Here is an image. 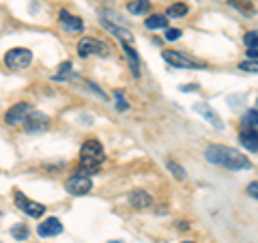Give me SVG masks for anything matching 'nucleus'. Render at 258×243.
Segmentation results:
<instances>
[{
	"instance_id": "obj_1",
	"label": "nucleus",
	"mask_w": 258,
	"mask_h": 243,
	"mask_svg": "<svg viewBox=\"0 0 258 243\" xmlns=\"http://www.w3.org/2000/svg\"><path fill=\"white\" fill-rule=\"evenodd\" d=\"M205 157L217 164L226 170H249L252 168V161H249L243 153L232 149V147H224V144H209L205 151Z\"/></svg>"
},
{
	"instance_id": "obj_2",
	"label": "nucleus",
	"mask_w": 258,
	"mask_h": 243,
	"mask_svg": "<svg viewBox=\"0 0 258 243\" xmlns=\"http://www.w3.org/2000/svg\"><path fill=\"white\" fill-rule=\"evenodd\" d=\"M80 168L86 170L88 174L95 172L97 168H99V164L103 161V147L99 140H95V138H88V140L82 144V151H80Z\"/></svg>"
},
{
	"instance_id": "obj_3",
	"label": "nucleus",
	"mask_w": 258,
	"mask_h": 243,
	"mask_svg": "<svg viewBox=\"0 0 258 243\" xmlns=\"http://www.w3.org/2000/svg\"><path fill=\"white\" fill-rule=\"evenodd\" d=\"M30 63H32V52L26 50V47H13V50L5 54V65L13 71L26 69Z\"/></svg>"
},
{
	"instance_id": "obj_4",
	"label": "nucleus",
	"mask_w": 258,
	"mask_h": 243,
	"mask_svg": "<svg viewBox=\"0 0 258 243\" xmlns=\"http://www.w3.org/2000/svg\"><path fill=\"white\" fill-rule=\"evenodd\" d=\"M93 188V181L91 176H86L82 172H76L74 176H69L67 183H64V190H67L71 196H84V194H88Z\"/></svg>"
},
{
	"instance_id": "obj_5",
	"label": "nucleus",
	"mask_w": 258,
	"mask_h": 243,
	"mask_svg": "<svg viewBox=\"0 0 258 243\" xmlns=\"http://www.w3.org/2000/svg\"><path fill=\"white\" fill-rule=\"evenodd\" d=\"M13 198H15V205H18L20 211H24V213L30 215V217H41V215L45 213V207L41 205V202H35V200L26 198V196H24L22 192H18V190L13 192Z\"/></svg>"
},
{
	"instance_id": "obj_6",
	"label": "nucleus",
	"mask_w": 258,
	"mask_h": 243,
	"mask_svg": "<svg viewBox=\"0 0 258 243\" xmlns=\"http://www.w3.org/2000/svg\"><path fill=\"white\" fill-rule=\"evenodd\" d=\"M161 56H164V60L168 65H172V67H187V69H196V67H205L203 63L194 60L189 58V56H185L181 52H174V50H164L161 52Z\"/></svg>"
},
{
	"instance_id": "obj_7",
	"label": "nucleus",
	"mask_w": 258,
	"mask_h": 243,
	"mask_svg": "<svg viewBox=\"0 0 258 243\" xmlns=\"http://www.w3.org/2000/svg\"><path fill=\"white\" fill-rule=\"evenodd\" d=\"M32 112V106L30 103H15V106L9 108V112L5 114V123L7 125H20L26 120V116Z\"/></svg>"
},
{
	"instance_id": "obj_8",
	"label": "nucleus",
	"mask_w": 258,
	"mask_h": 243,
	"mask_svg": "<svg viewBox=\"0 0 258 243\" xmlns=\"http://www.w3.org/2000/svg\"><path fill=\"white\" fill-rule=\"evenodd\" d=\"M97 52L103 56V54L108 52V47L103 45L101 41L93 39V37H82V39H80V43H78V54L82 56V58H86V56H91V54H97Z\"/></svg>"
},
{
	"instance_id": "obj_9",
	"label": "nucleus",
	"mask_w": 258,
	"mask_h": 243,
	"mask_svg": "<svg viewBox=\"0 0 258 243\" xmlns=\"http://www.w3.org/2000/svg\"><path fill=\"white\" fill-rule=\"evenodd\" d=\"M47 125H50V118L45 114H41V112H35V110H32L26 116V120H24V127H26L28 132H41V129H47Z\"/></svg>"
},
{
	"instance_id": "obj_10",
	"label": "nucleus",
	"mask_w": 258,
	"mask_h": 243,
	"mask_svg": "<svg viewBox=\"0 0 258 243\" xmlns=\"http://www.w3.org/2000/svg\"><path fill=\"white\" fill-rule=\"evenodd\" d=\"M60 232H62V224H60V220H56V217H47L37 228L39 237H56V234H60Z\"/></svg>"
},
{
	"instance_id": "obj_11",
	"label": "nucleus",
	"mask_w": 258,
	"mask_h": 243,
	"mask_svg": "<svg viewBox=\"0 0 258 243\" xmlns=\"http://www.w3.org/2000/svg\"><path fill=\"white\" fill-rule=\"evenodd\" d=\"M194 110L198 112V114H203L209 123H211L213 127H217V129H222L224 127V123H222V118L215 114V112L211 110V106H209V103H205V101H200V103H196V106H194Z\"/></svg>"
},
{
	"instance_id": "obj_12",
	"label": "nucleus",
	"mask_w": 258,
	"mask_h": 243,
	"mask_svg": "<svg viewBox=\"0 0 258 243\" xmlns=\"http://www.w3.org/2000/svg\"><path fill=\"white\" fill-rule=\"evenodd\" d=\"M239 142H241V147H245L247 151L256 153L258 151V132H252V129H243V132L239 134Z\"/></svg>"
},
{
	"instance_id": "obj_13",
	"label": "nucleus",
	"mask_w": 258,
	"mask_h": 243,
	"mask_svg": "<svg viewBox=\"0 0 258 243\" xmlns=\"http://www.w3.org/2000/svg\"><path fill=\"white\" fill-rule=\"evenodd\" d=\"M151 202H153V198L142 190H136L129 194V205L134 209H147V207H151Z\"/></svg>"
},
{
	"instance_id": "obj_14",
	"label": "nucleus",
	"mask_w": 258,
	"mask_h": 243,
	"mask_svg": "<svg viewBox=\"0 0 258 243\" xmlns=\"http://www.w3.org/2000/svg\"><path fill=\"white\" fill-rule=\"evenodd\" d=\"M60 22H62V26L67 28V30H71V32H80L84 28V24H82V20L80 18H76V15H71V13H67V11H60Z\"/></svg>"
},
{
	"instance_id": "obj_15",
	"label": "nucleus",
	"mask_w": 258,
	"mask_h": 243,
	"mask_svg": "<svg viewBox=\"0 0 258 243\" xmlns=\"http://www.w3.org/2000/svg\"><path fill=\"white\" fill-rule=\"evenodd\" d=\"M123 50H125V54H127L129 65H132V74H134L136 78H140V56H138V52H136L132 45H127V41H123Z\"/></svg>"
},
{
	"instance_id": "obj_16",
	"label": "nucleus",
	"mask_w": 258,
	"mask_h": 243,
	"mask_svg": "<svg viewBox=\"0 0 258 243\" xmlns=\"http://www.w3.org/2000/svg\"><path fill=\"white\" fill-rule=\"evenodd\" d=\"M243 129H252V132H258V110H247L243 114Z\"/></svg>"
},
{
	"instance_id": "obj_17",
	"label": "nucleus",
	"mask_w": 258,
	"mask_h": 243,
	"mask_svg": "<svg viewBox=\"0 0 258 243\" xmlns=\"http://www.w3.org/2000/svg\"><path fill=\"white\" fill-rule=\"evenodd\" d=\"M147 28H151V30H155V28H166L168 26V20H166V15H159V13H155V15H151V18H147Z\"/></svg>"
},
{
	"instance_id": "obj_18",
	"label": "nucleus",
	"mask_w": 258,
	"mask_h": 243,
	"mask_svg": "<svg viewBox=\"0 0 258 243\" xmlns=\"http://www.w3.org/2000/svg\"><path fill=\"white\" fill-rule=\"evenodd\" d=\"M149 7H151V3H147V0H134V3L127 5V11L134 15H142L149 11Z\"/></svg>"
},
{
	"instance_id": "obj_19",
	"label": "nucleus",
	"mask_w": 258,
	"mask_h": 243,
	"mask_svg": "<svg viewBox=\"0 0 258 243\" xmlns=\"http://www.w3.org/2000/svg\"><path fill=\"white\" fill-rule=\"evenodd\" d=\"M189 9H187V5L185 3H174V5H170L168 7V15L170 18H181V15H185Z\"/></svg>"
},
{
	"instance_id": "obj_20",
	"label": "nucleus",
	"mask_w": 258,
	"mask_h": 243,
	"mask_svg": "<svg viewBox=\"0 0 258 243\" xmlns=\"http://www.w3.org/2000/svg\"><path fill=\"white\" fill-rule=\"evenodd\" d=\"M11 237H13V239H20V241L28 239V228H26L24 224H15L13 228H11Z\"/></svg>"
},
{
	"instance_id": "obj_21",
	"label": "nucleus",
	"mask_w": 258,
	"mask_h": 243,
	"mask_svg": "<svg viewBox=\"0 0 258 243\" xmlns=\"http://www.w3.org/2000/svg\"><path fill=\"white\" fill-rule=\"evenodd\" d=\"M166 168H168V170H170V172H172V174L176 176V179H181V181L185 179V170H183V168H181L179 164H176V161H172V159H168V161H166Z\"/></svg>"
},
{
	"instance_id": "obj_22",
	"label": "nucleus",
	"mask_w": 258,
	"mask_h": 243,
	"mask_svg": "<svg viewBox=\"0 0 258 243\" xmlns=\"http://www.w3.org/2000/svg\"><path fill=\"white\" fill-rule=\"evenodd\" d=\"M243 43H245L247 47H254V50H258V30H249V32H245Z\"/></svg>"
},
{
	"instance_id": "obj_23",
	"label": "nucleus",
	"mask_w": 258,
	"mask_h": 243,
	"mask_svg": "<svg viewBox=\"0 0 258 243\" xmlns=\"http://www.w3.org/2000/svg\"><path fill=\"white\" fill-rule=\"evenodd\" d=\"M241 71H247V74H258V60H243L239 65Z\"/></svg>"
},
{
	"instance_id": "obj_24",
	"label": "nucleus",
	"mask_w": 258,
	"mask_h": 243,
	"mask_svg": "<svg viewBox=\"0 0 258 243\" xmlns=\"http://www.w3.org/2000/svg\"><path fill=\"white\" fill-rule=\"evenodd\" d=\"M58 71H60V74H58V76H54V80H67V78H69V71H71V63H69V60H64L60 67H58Z\"/></svg>"
},
{
	"instance_id": "obj_25",
	"label": "nucleus",
	"mask_w": 258,
	"mask_h": 243,
	"mask_svg": "<svg viewBox=\"0 0 258 243\" xmlns=\"http://www.w3.org/2000/svg\"><path fill=\"white\" fill-rule=\"evenodd\" d=\"M230 7H237V9H241L243 13H252V5H243V0H228Z\"/></svg>"
},
{
	"instance_id": "obj_26",
	"label": "nucleus",
	"mask_w": 258,
	"mask_h": 243,
	"mask_svg": "<svg viewBox=\"0 0 258 243\" xmlns=\"http://www.w3.org/2000/svg\"><path fill=\"white\" fill-rule=\"evenodd\" d=\"M114 97H116V108H118L120 112H125V110L129 108V103L125 101V97H123V93H120V91H116V93H114Z\"/></svg>"
},
{
	"instance_id": "obj_27",
	"label": "nucleus",
	"mask_w": 258,
	"mask_h": 243,
	"mask_svg": "<svg viewBox=\"0 0 258 243\" xmlns=\"http://www.w3.org/2000/svg\"><path fill=\"white\" fill-rule=\"evenodd\" d=\"M179 37H181V30L179 28H168L166 30V39H168V41H176Z\"/></svg>"
},
{
	"instance_id": "obj_28",
	"label": "nucleus",
	"mask_w": 258,
	"mask_h": 243,
	"mask_svg": "<svg viewBox=\"0 0 258 243\" xmlns=\"http://www.w3.org/2000/svg\"><path fill=\"white\" fill-rule=\"evenodd\" d=\"M247 194H249L252 198L258 200V181H254V183H249V185H247Z\"/></svg>"
},
{
	"instance_id": "obj_29",
	"label": "nucleus",
	"mask_w": 258,
	"mask_h": 243,
	"mask_svg": "<svg viewBox=\"0 0 258 243\" xmlns=\"http://www.w3.org/2000/svg\"><path fill=\"white\" fill-rule=\"evenodd\" d=\"M247 60H258V50H254V47H247Z\"/></svg>"
},
{
	"instance_id": "obj_30",
	"label": "nucleus",
	"mask_w": 258,
	"mask_h": 243,
	"mask_svg": "<svg viewBox=\"0 0 258 243\" xmlns=\"http://www.w3.org/2000/svg\"><path fill=\"white\" fill-rule=\"evenodd\" d=\"M196 84H185V86H181V91H185V93H187V91H196Z\"/></svg>"
},
{
	"instance_id": "obj_31",
	"label": "nucleus",
	"mask_w": 258,
	"mask_h": 243,
	"mask_svg": "<svg viewBox=\"0 0 258 243\" xmlns=\"http://www.w3.org/2000/svg\"><path fill=\"white\" fill-rule=\"evenodd\" d=\"M187 228H189L187 222H179V230H187Z\"/></svg>"
},
{
	"instance_id": "obj_32",
	"label": "nucleus",
	"mask_w": 258,
	"mask_h": 243,
	"mask_svg": "<svg viewBox=\"0 0 258 243\" xmlns=\"http://www.w3.org/2000/svg\"><path fill=\"white\" fill-rule=\"evenodd\" d=\"M181 243H194V241H181Z\"/></svg>"
},
{
	"instance_id": "obj_33",
	"label": "nucleus",
	"mask_w": 258,
	"mask_h": 243,
	"mask_svg": "<svg viewBox=\"0 0 258 243\" xmlns=\"http://www.w3.org/2000/svg\"><path fill=\"white\" fill-rule=\"evenodd\" d=\"M110 243H120V241H110Z\"/></svg>"
},
{
	"instance_id": "obj_34",
	"label": "nucleus",
	"mask_w": 258,
	"mask_h": 243,
	"mask_svg": "<svg viewBox=\"0 0 258 243\" xmlns=\"http://www.w3.org/2000/svg\"><path fill=\"white\" fill-rule=\"evenodd\" d=\"M256 110H258V99H256Z\"/></svg>"
}]
</instances>
